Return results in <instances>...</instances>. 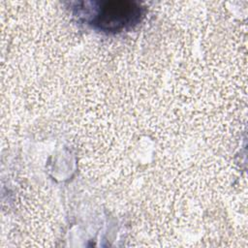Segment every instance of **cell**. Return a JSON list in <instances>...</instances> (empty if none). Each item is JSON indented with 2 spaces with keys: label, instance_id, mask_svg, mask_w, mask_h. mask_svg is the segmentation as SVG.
<instances>
[{
  "label": "cell",
  "instance_id": "obj_1",
  "mask_svg": "<svg viewBox=\"0 0 248 248\" xmlns=\"http://www.w3.org/2000/svg\"><path fill=\"white\" fill-rule=\"evenodd\" d=\"M140 9L128 1H110L105 3L96 17V24L106 31H119L136 23Z\"/></svg>",
  "mask_w": 248,
  "mask_h": 248
}]
</instances>
